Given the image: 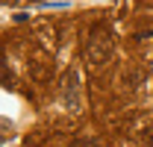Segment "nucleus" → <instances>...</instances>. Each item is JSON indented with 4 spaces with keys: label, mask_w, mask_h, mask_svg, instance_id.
I'll list each match as a JSON object with an SVG mask.
<instances>
[{
    "label": "nucleus",
    "mask_w": 153,
    "mask_h": 147,
    "mask_svg": "<svg viewBox=\"0 0 153 147\" xmlns=\"http://www.w3.org/2000/svg\"><path fill=\"white\" fill-rule=\"evenodd\" d=\"M121 82H124V88H130V91H135L138 85H144V71H135V68H130V71H124V76H121Z\"/></svg>",
    "instance_id": "nucleus-3"
},
{
    "label": "nucleus",
    "mask_w": 153,
    "mask_h": 147,
    "mask_svg": "<svg viewBox=\"0 0 153 147\" xmlns=\"http://www.w3.org/2000/svg\"><path fill=\"white\" fill-rule=\"evenodd\" d=\"M71 147H106L100 138H88V135H82V138H74V144Z\"/></svg>",
    "instance_id": "nucleus-5"
},
{
    "label": "nucleus",
    "mask_w": 153,
    "mask_h": 147,
    "mask_svg": "<svg viewBox=\"0 0 153 147\" xmlns=\"http://www.w3.org/2000/svg\"><path fill=\"white\" fill-rule=\"evenodd\" d=\"M30 76L33 79H47L50 76V65L44 59H30Z\"/></svg>",
    "instance_id": "nucleus-4"
},
{
    "label": "nucleus",
    "mask_w": 153,
    "mask_h": 147,
    "mask_svg": "<svg viewBox=\"0 0 153 147\" xmlns=\"http://www.w3.org/2000/svg\"><path fill=\"white\" fill-rule=\"evenodd\" d=\"M141 141H144V144H150V147H153V124H147V127L141 129Z\"/></svg>",
    "instance_id": "nucleus-6"
},
{
    "label": "nucleus",
    "mask_w": 153,
    "mask_h": 147,
    "mask_svg": "<svg viewBox=\"0 0 153 147\" xmlns=\"http://www.w3.org/2000/svg\"><path fill=\"white\" fill-rule=\"evenodd\" d=\"M112 47H115L112 30H109L106 24L97 21L94 27L88 30V38H85V59H88V65H91V68L106 65L109 56H112Z\"/></svg>",
    "instance_id": "nucleus-1"
},
{
    "label": "nucleus",
    "mask_w": 153,
    "mask_h": 147,
    "mask_svg": "<svg viewBox=\"0 0 153 147\" xmlns=\"http://www.w3.org/2000/svg\"><path fill=\"white\" fill-rule=\"evenodd\" d=\"M0 3H18V0H0Z\"/></svg>",
    "instance_id": "nucleus-7"
},
{
    "label": "nucleus",
    "mask_w": 153,
    "mask_h": 147,
    "mask_svg": "<svg viewBox=\"0 0 153 147\" xmlns=\"http://www.w3.org/2000/svg\"><path fill=\"white\" fill-rule=\"evenodd\" d=\"M76 91H79V71H76V68H68V71L62 74V97H65V103H68L71 112L79 109Z\"/></svg>",
    "instance_id": "nucleus-2"
}]
</instances>
